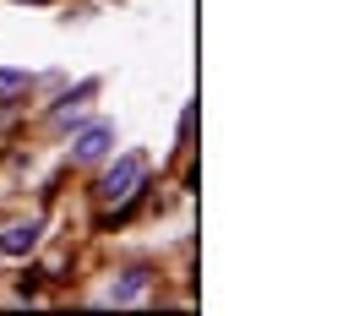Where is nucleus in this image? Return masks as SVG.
Returning <instances> with one entry per match:
<instances>
[{"mask_svg":"<svg viewBox=\"0 0 354 316\" xmlns=\"http://www.w3.org/2000/svg\"><path fill=\"white\" fill-rule=\"evenodd\" d=\"M142 185H147V153H120V158L98 175L93 196H98L104 213H126L136 196H142Z\"/></svg>","mask_w":354,"mask_h":316,"instance_id":"1","label":"nucleus"},{"mask_svg":"<svg viewBox=\"0 0 354 316\" xmlns=\"http://www.w3.org/2000/svg\"><path fill=\"white\" fill-rule=\"evenodd\" d=\"M109 147H115V126L109 120H93V126H82V131L71 136V158L77 164H104Z\"/></svg>","mask_w":354,"mask_h":316,"instance_id":"2","label":"nucleus"},{"mask_svg":"<svg viewBox=\"0 0 354 316\" xmlns=\"http://www.w3.org/2000/svg\"><path fill=\"white\" fill-rule=\"evenodd\" d=\"M147 295H153V272H147V268H126L115 284H109L104 300H109V306H142Z\"/></svg>","mask_w":354,"mask_h":316,"instance_id":"3","label":"nucleus"},{"mask_svg":"<svg viewBox=\"0 0 354 316\" xmlns=\"http://www.w3.org/2000/svg\"><path fill=\"white\" fill-rule=\"evenodd\" d=\"M39 234H44V224H39V219H28V224H11L6 234H0V257H28V251L39 245Z\"/></svg>","mask_w":354,"mask_h":316,"instance_id":"4","label":"nucleus"},{"mask_svg":"<svg viewBox=\"0 0 354 316\" xmlns=\"http://www.w3.org/2000/svg\"><path fill=\"white\" fill-rule=\"evenodd\" d=\"M93 93H98V82L88 77L77 93H66V98H60V109L49 115V126H71V120H82V115H88V98H93Z\"/></svg>","mask_w":354,"mask_h":316,"instance_id":"5","label":"nucleus"},{"mask_svg":"<svg viewBox=\"0 0 354 316\" xmlns=\"http://www.w3.org/2000/svg\"><path fill=\"white\" fill-rule=\"evenodd\" d=\"M28 93H33V71L0 66V104H17V98H28Z\"/></svg>","mask_w":354,"mask_h":316,"instance_id":"6","label":"nucleus"},{"mask_svg":"<svg viewBox=\"0 0 354 316\" xmlns=\"http://www.w3.org/2000/svg\"><path fill=\"white\" fill-rule=\"evenodd\" d=\"M17 6H49V0H17Z\"/></svg>","mask_w":354,"mask_h":316,"instance_id":"7","label":"nucleus"}]
</instances>
